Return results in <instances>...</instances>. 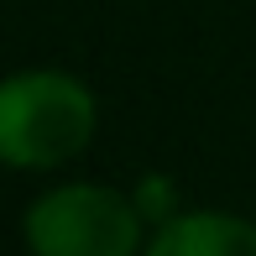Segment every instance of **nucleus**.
I'll return each mask as SVG.
<instances>
[{
    "label": "nucleus",
    "mask_w": 256,
    "mask_h": 256,
    "mask_svg": "<svg viewBox=\"0 0 256 256\" xmlns=\"http://www.w3.org/2000/svg\"><path fill=\"white\" fill-rule=\"evenodd\" d=\"M142 209H146V214H162V209H168V183H162V178H146V188H142Z\"/></svg>",
    "instance_id": "4"
},
{
    "label": "nucleus",
    "mask_w": 256,
    "mask_h": 256,
    "mask_svg": "<svg viewBox=\"0 0 256 256\" xmlns=\"http://www.w3.org/2000/svg\"><path fill=\"white\" fill-rule=\"evenodd\" d=\"M146 256H256V225L230 214L172 220Z\"/></svg>",
    "instance_id": "3"
},
{
    "label": "nucleus",
    "mask_w": 256,
    "mask_h": 256,
    "mask_svg": "<svg viewBox=\"0 0 256 256\" xmlns=\"http://www.w3.org/2000/svg\"><path fill=\"white\" fill-rule=\"evenodd\" d=\"M37 256H131L136 209L110 188H58L26 214Z\"/></svg>",
    "instance_id": "2"
},
{
    "label": "nucleus",
    "mask_w": 256,
    "mask_h": 256,
    "mask_svg": "<svg viewBox=\"0 0 256 256\" xmlns=\"http://www.w3.org/2000/svg\"><path fill=\"white\" fill-rule=\"evenodd\" d=\"M94 131L84 84L63 74H21L0 84V157L16 168H48L74 157Z\"/></svg>",
    "instance_id": "1"
}]
</instances>
